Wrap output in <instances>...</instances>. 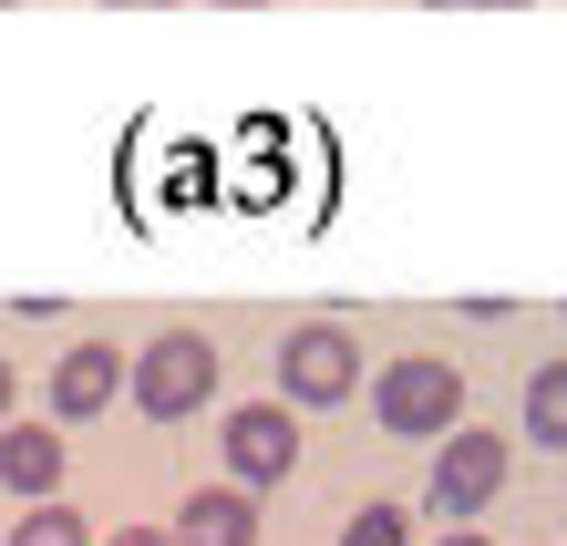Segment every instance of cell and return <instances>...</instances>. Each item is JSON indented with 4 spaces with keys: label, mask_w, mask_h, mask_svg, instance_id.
I'll return each mask as SVG.
<instances>
[{
    "label": "cell",
    "mask_w": 567,
    "mask_h": 546,
    "mask_svg": "<svg viewBox=\"0 0 567 546\" xmlns=\"http://www.w3.org/2000/svg\"><path fill=\"white\" fill-rule=\"evenodd\" d=\"M124 402L155 423H186V413H207L217 402V340L207 330H155L135 361H124Z\"/></svg>",
    "instance_id": "obj_1"
},
{
    "label": "cell",
    "mask_w": 567,
    "mask_h": 546,
    "mask_svg": "<svg viewBox=\"0 0 567 546\" xmlns=\"http://www.w3.org/2000/svg\"><path fill=\"white\" fill-rule=\"evenodd\" d=\"M372 423L382 433H403V443H444L464 423V371L444 351H403V361H382V382H372Z\"/></svg>",
    "instance_id": "obj_2"
},
{
    "label": "cell",
    "mask_w": 567,
    "mask_h": 546,
    "mask_svg": "<svg viewBox=\"0 0 567 546\" xmlns=\"http://www.w3.org/2000/svg\"><path fill=\"white\" fill-rule=\"evenodd\" d=\"M506 464H516V443H506V433H485V423H454L444 443H433V485H423V505H433L444 526L485 516V505L506 495Z\"/></svg>",
    "instance_id": "obj_3"
},
{
    "label": "cell",
    "mask_w": 567,
    "mask_h": 546,
    "mask_svg": "<svg viewBox=\"0 0 567 546\" xmlns=\"http://www.w3.org/2000/svg\"><path fill=\"white\" fill-rule=\"evenodd\" d=\"M361 392V340L341 320H299L279 340V402L289 413H320V402H351Z\"/></svg>",
    "instance_id": "obj_4"
},
{
    "label": "cell",
    "mask_w": 567,
    "mask_h": 546,
    "mask_svg": "<svg viewBox=\"0 0 567 546\" xmlns=\"http://www.w3.org/2000/svg\"><path fill=\"white\" fill-rule=\"evenodd\" d=\"M227 485H248V495H269V485H289L299 474V413L269 392V402H238L227 413Z\"/></svg>",
    "instance_id": "obj_5"
},
{
    "label": "cell",
    "mask_w": 567,
    "mask_h": 546,
    "mask_svg": "<svg viewBox=\"0 0 567 546\" xmlns=\"http://www.w3.org/2000/svg\"><path fill=\"white\" fill-rule=\"evenodd\" d=\"M114 392H124V351H114V340H73V351L52 361V423L114 413Z\"/></svg>",
    "instance_id": "obj_6"
},
{
    "label": "cell",
    "mask_w": 567,
    "mask_h": 546,
    "mask_svg": "<svg viewBox=\"0 0 567 546\" xmlns=\"http://www.w3.org/2000/svg\"><path fill=\"white\" fill-rule=\"evenodd\" d=\"M62 464H73V443H62V423H0V485H11L21 505L62 495Z\"/></svg>",
    "instance_id": "obj_7"
},
{
    "label": "cell",
    "mask_w": 567,
    "mask_h": 546,
    "mask_svg": "<svg viewBox=\"0 0 567 546\" xmlns=\"http://www.w3.org/2000/svg\"><path fill=\"white\" fill-rule=\"evenodd\" d=\"M165 536H176V546H258V495L248 485H196Z\"/></svg>",
    "instance_id": "obj_8"
},
{
    "label": "cell",
    "mask_w": 567,
    "mask_h": 546,
    "mask_svg": "<svg viewBox=\"0 0 567 546\" xmlns=\"http://www.w3.org/2000/svg\"><path fill=\"white\" fill-rule=\"evenodd\" d=\"M526 443L567 454V361H537V371H526Z\"/></svg>",
    "instance_id": "obj_9"
},
{
    "label": "cell",
    "mask_w": 567,
    "mask_h": 546,
    "mask_svg": "<svg viewBox=\"0 0 567 546\" xmlns=\"http://www.w3.org/2000/svg\"><path fill=\"white\" fill-rule=\"evenodd\" d=\"M11 546H93V526H83L62 495H42V505H31V516L11 526Z\"/></svg>",
    "instance_id": "obj_10"
},
{
    "label": "cell",
    "mask_w": 567,
    "mask_h": 546,
    "mask_svg": "<svg viewBox=\"0 0 567 546\" xmlns=\"http://www.w3.org/2000/svg\"><path fill=\"white\" fill-rule=\"evenodd\" d=\"M341 546H413V516L403 505H361V516L341 526Z\"/></svg>",
    "instance_id": "obj_11"
},
{
    "label": "cell",
    "mask_w": 567,
    "mask_h": 546,
    "mask_svg": "<svg viewBox=\"0 0 567 546\" xmlns=\"http://www.w3.org/2000/svg\"><path fill=\"white\" fill-rule=\"evenodd\" d=\"M114 546H176L165 526H114Z\"/></svg>",
    "instance_id": "obj_12"
},
{
    "label": "cell",
    "mask_w": 567,
    "mask_h": 546,
    "mask_svg": "<svg viewBox=\"0 0 567 546\" xmlns=\"http://www.w3.org/2000/svg\"><path fill=\"white\" fill-rule=\"evenodd\" d=\"M433 546H485V536H475V526H444V536H433Z\"/></svg>",
    "instance_id": "obj_13"
},
{
    "label": "cell",
    "mask_w": 567,
    "mask_h": 546,
    "mask_svg": "<svg viewBox=\"0 0 567 546\" xmlns=\"http://www.w3.org/2000/svg\"><path fill=\"white\" fill-rule=\"evenodd\" d=\"M11 392H21V382H11V361H0V423H11Z\"/></svg>",
    "instance_id": "obj_14"
},
{
    "label": "cell",
    "mask_w": 567,
    "mask_h": 546,
    "mask_svg": "<svg viewBox=\"0 0 567 546\" xmlns=\"http://www.w3.org/2000/svg\"><path fill=\"white\" fill-rule=\"evenodd\" d=\"M433 11H464V0H433ZM495 11H516V0H495Z\"/></svg>",
    "instance_id": "obj_15"
},
{
    "label": "cell",
    "mask_w": 567,
    "mask_h": 546,
    "mask_svg": "<svg viewBox=\"0 0 567 546\" xmlns=\"http://www.w3.org/2000/svg\"><path fill=\"white\" fill-rule=\"evenodd\" d=\"M114 11H165V0H114Z\"/></svg>",
    "instance_id": "obj_16"
},
{
    "label": "cell",
    "mask_w": 567,
    "mask_h": 546,
    "mask_svg": "<svg viewBox=\"0 0 567 546\" xmlns=\"http://www.w3.org/2000/svg\"><path fill=\"white\" fill-rule=\"evenodd\" d=\"M217 11H258V0H217Z\"/></svg>",
    "instance_id": "obj_17"
}]
</instances>
